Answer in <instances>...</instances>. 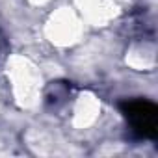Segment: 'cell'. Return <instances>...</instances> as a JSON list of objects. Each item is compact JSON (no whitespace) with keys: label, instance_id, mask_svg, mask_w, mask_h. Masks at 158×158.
<instances>
[{"label":"cell","instance_id":"obj_1","mask_svg":"<svg viewBox=\"0 0 158 158\" xmlns=\"http://www.w3.org/2000/svg\"><path fill=\"white\" fill-rule=\"evenodd\" d=\"M121 112L130 121L132 130L139 138L154 139L158 136V108L143 99L127 101L121 104Z\"/></svg>","mask_w":158,"mask_h":158}]
</instances>
